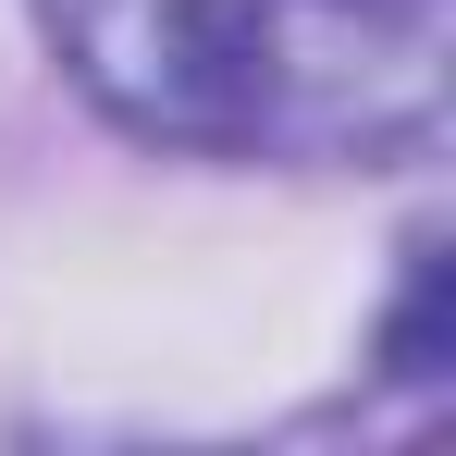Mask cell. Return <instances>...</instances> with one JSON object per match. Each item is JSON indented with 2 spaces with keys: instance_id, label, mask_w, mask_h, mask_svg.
<instances>
[{
  "instance_id": "1",
  "label": "cell",
  "mask_w": 456,
  "mask_h": 456,
  "mask_svg": "<svg viewBox=\"0 0 456 456\" xmlns=\"http://www.w3.org/2000/svg\"><path fill=\"white\" fill-rule=\"evenodd\" d=\"M37 25L124 136L210 160H370L456 86V0H37Z\"/></svg>"
}]
</instances>
